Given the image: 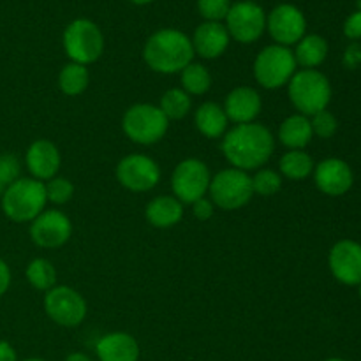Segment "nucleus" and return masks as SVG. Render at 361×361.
<instances>
[{"label":"nucleus","mask_w":361,"mask_h":361,"mask_svg":"<svg viewBox=\"0 0 361 361\" xmlns=\"http://www.w3.org/2000/svg\"><path fill=\"white\" fill-rule=\"evenodd\" d=\"M25 277H27L28 284L37 291H49L56 286V270L51 264V261L44 259V257H35L27 264L25 270Z\"/></svg>","instance_id":"bb28decb"},{"label":"nucleus","mask_w":361,"mask_h":361,"mask_svg":"<svg viewBox=\"0 0 361 361\" xmlns=\"http://www.w3.org/2000/svg\"><path fill=\"white\" fill-rule=\"evenodd\" d=\"M312 137L310 118L302 113L288 116L279 127V141L289 150H303L312 141Z\"/></svg>","instance_id":"4be33fe9"},{"label":"nucleus","mask_w":361,"mask_h":361,"mask_svg":"<svg viewBox=\"0 0 361 361\" xmlns=\"http://www.w3.org/2000/svg\"><path fill=\"white\" fill-rule=\"evenodd\" d=\"M344 34L345 37L353 39V41L361 39V11H356V13H353L351 16L345 20Z\"/></svg>","instance_id":"c9c22d12"},{"label":"nucleus","mask_w":361,"mask_h":361,"mask_svg":"<svg viewBox=\"0 0 361 361\" xmlns=\"http://www.w3.org/2000/svg\"><path fill=\"white\" fill-rule=\"evenodd\" d=\"M169 127V120L166 118L164 113L159 106L148 104V102H140L134 104L123 113L122 129L123 134L129 137L133 143L155 145L166 136Z\"/></svg>","instance_id":"423d86ee"},{"label":"nucleus","mask_w":361,"mask_h":361,"mask_svg":"<svg viewBox=\"0 0 361 361\" xmlns=\"http://www.w3.org/2000/svg\"><path fill=\"white\" fill-rule=\"evenodd\" d=\"M358 291H360V296H361V282L358 284Z\"/></svg>","instance_id":"c03bdc74"},{"label":"nucleus","mask_w":361,"mask_h":361,"mask_svg":"<svg viewBox=\"0 0 361 361\" xmlns=\"http://www.w3.org/2000/svg\"><path fill=\"white\" fill-rule=\"evenodd\" d=\"M2 210L9 221L25 224L32 222L39 214L46 210V187L44 182L35 178H18L2 194Z\"/></svg>","instance_id":"7ed1b4c3"},{"label":"nucleus","mask_w":361,"mask_h":361,"mask_svg":"<svg viewBox=\"0 0 361 361\" xmlns=\"http://www.w3.org/2000/svg\"><path fill=\"white\" fill-rule=\"evenodd\" d=\"M326 361H345V360H342V358H328Z\"/></svg>","instance_id":"37998d69"},{"label":"nucleus","mask_w":361,"mask_h":361,"mask_svg":"<svg viewBox=\"0 0 361 361\" xmlns=\"http://www.w3.org/2000/svg\"><path fill=\"white\" fill-rule=\"evenodd\" d=\"M222 108L229 122L242 126V123L256 122L263 108V101L256 88L236 87L229 92Z\"/></svg>","instance_id":"a211bd4d"},{"label":"nucleus","mask_w":361,"mask_h":361,"mask_svg":"<svg viewBox=\"0 0 361 361\" xmlns=\"http://www.w3.org/2000/svg\"><path fill=\"white\" fill-rule=\"evenodd\" d=\"M312 157L303 150H289L279 161V173L289 180H305L314 173Z\"/></svg>","instance_id":"393cba45"},{"label":"nucleus","mask_w":361,"mask_h":361,"mask_svg":"<svg viewBox=\"0 0 361 361\" xmlns=\"http://www.w3.org/2000/svg\"><path fill=\"white\" fill-rule=\"evenodd\" d=\"M309 118L310 126H312V133L316 134V136L328 140V137H331L337 133V118H335L328 109H323V111L316 113V115L309 116Z\"/></svg>","instance_id":"72a5a7b5"},{"label":"nucleus","mask_w":361,"mask_h":361,"mask_svg":"<svg viewBox=\"0 0 361 361\" xmlns=\"http://www.w3.org/2000/svg\"><path fill=\"white\" fill-rule=\"evenodd\" d=\"M314 182L326 196H342L353 187V171L342 159H324L314 168Z\"/></svg>","instance_id":"f3484780"},{"label":"nucleus","mask_w":361,"mask_h":361,"mask_svg":"<svg viewBox=\"0 0 361 361\" xmlns=\"http://www.w3.org/2000/svg\"><path fill=\"white\" fill-rule=\"evenodd\" d=\"M44 310L49 319L62 328H76L88 312L87 302L76 289L69 286H55L44 295Z\"/></svg>","instance_id":"9d476101"},{"label":"nucleus","mask_w":361,"mask_h":361,"mask_svg":"<svg viewBox=\"0 0 361 361\" xmlns=\"http://www.w3.org/2000/svg\"><path fill=\"white\" fill-rule=\"evenodd\" d=\"M44 187H46V197H48V203L55 204V207L67 204L74 196L73 182L63 178V176H55V178L48 180V182L44 183Z\"/></svg>","instance_id":"7c9ffc66"},{"label":"nucleus","mask_w":361,"mask_h":361,"mask_svg":"<svg viewBox=\"0 0 361 361\" xmlns=\"http://www.w3.org/2000/svg\"><path fill=\"white\" fill-rule=\"evenodd\" d=\"M291 104L302 115L312 116L328 108L331 101V85L323 73L316 69H300L288 83Z\"/></svg>","instance_id":"20e7f679"},{"label":"nucleus","mask_w":361,"mask_h":361,"mask_svg":"<svg viewBox=\"0 0 361 361\" xmlns=\"http://www.w3.org/2000/svg\"><path fill=\"white\" fill-rule=\"evenodd\" d=\"M73 235V222L63 212L44 210L30 222V238L41 249H59Z\"/></svg>","instance_id":"ddd939ff"},{"label":"nucleus","mask_w":361,"mask_h":361,"mask_svg":"<svg viewBox=\"0 0 361 361\" xmlns=\"http://www.w3.org/2000/svg\"><path fill=\"white\" fill-rule=\"evenodd\" d=\"M145 217L148 224L157 229L175 228L183 219V203H180L175 196H157L148 201Z\"/></svg>","instance_id":"412c9836"},{"label":"nucleus","mask_w":361,"mask_h":361,"mask_svg":"<svg viewBox=\"0 0 361 361\" xmlns=\"http://www.w3.org/2000/svg\"><path fill=\"white\" fill-rule=\"evenodd\" d=\"M129 2L136 4V6H147V4L154 2V0H129Z\"/></svg>","instance_id":"a19ab883"},{"label":"nucleus","mask_w":361,"mask_h":361,"mask_svg":"<svg viewBox=\"0 0 361 361\" xmlns=\"http://www.w3.org/2000/svg\"><path fill=\"white\" fill-rule=\"evenodd\" d=\"M190 41H192V48L196 55H200L201 59L215 60L224 55L231 37H229L226 25L217 23V21H203L194 30Z\"/></svg>","instance_id":"6ab92c4d"},{"label":"nucleus","mask_w":361,"mask_h":361,"mask_svg":"<svg viewBox=\"0 0 361 361\" xmlns=\"http://www.w3.org/2000/svg\"><path fill=\"white\" fill-rule=\"evenodd\" d=\"M252 180V192L257 196L270 197L275 196L282 189V176L281 173L270 168H261L250 176Z\"/></svg>","instance_id":"c756f323"},{"label":"nucleus","mask_w":361,"mask_h":361,"mask_svg":"<svg viewBox=\"0 0 361 361\" xmlns=\"http://www.w3.org/2000/svg\"><path fill=\"white\" fill-rule=\"evenodd\" d=\"M143 59L154 73H182L194 59L192 41L182 30L161 28L145 42Z\"/></svg>","instance_id":"f03ea898"},{"label":"nucleus","mask_w":361,"mask_h":361,"mask_svg":"<svg viewBox=\"0 0 361 361\" xmlns=\"http://www.w3.org/2000/svg\"><path fill=\"white\" fill-rule=\"evenodd\" d=\"M328 264L341 284L358 286L361 282V245L353 240H341L331 247Z\"/></svg>","instance_id":"2eb2a0df"},{"label":"nucleus","mask_w":361,"mask_h":361,"mask_svg":"<svg viewBox=\"0 0 361 361\" xmlns=\"http://www.w3.org/2000/svg\"><path fill=\"white\" fill-rule=\"evenodd\" d=\"M192 214L197 221H208V219L214 217L215 204L208 197H201L196 203H192Z\"/></svg>","instance_id":"f704fd0d"},{"label":"nucleus","mask_w":361,"mask_h":361,"mask_svg":"<svg viewBox=\"0 0 361 361\" xmlns=\"http://www.w3.org/2000/svg\"><path fill=\"white\" fill-rule=\"evenodd\" d=\"M116 180L130 192H148L161 182V168L145 154H129L116 164Z\"/></svg>","instance_id":"f8f14e48"},{"label":"nucleus","mask_w":361,"mask_h":361,"mask_svg":"<svg viewBox=\"0 0 361 361\" xmlns=\"http://www.w3.org/2000/svg\"><path fill=\"white\" fill-rule=\"evenodd\" d=\"M231 6V0H197V11L204 18V21L221 23L222 20H226Z\"/></svg>","instance_id":"473e14b6"},{"label":"nucleus","mask_w":361,"mask_h":361,"mask_svg":"<svg viewBox=\"0 0 361 361\" xmlns=\"http://www.w3.org/2000/svg\"><path fill=\"white\" fill-rule=\"evenodd\" d=\"M267 30L275 44L289 48L305 35L307 20L302 11L293 4H281L267 16Z\"/></svg>","instance_id":"4468645a"},{"label":"nucleus","mask_w":361,"mask_h":361,"mask_svg":"<svg viewBox=\"0 0 361 361\" xmlns=\"http://www.w3.org/2000/svg\"><path fill=\"white\" fill-rule=\"evenodd\" d=\"M140 344L126 331H111L102 335L95 344V355L99 361H137Z\"/></svg>","instance_id":"aec40b11"},{"label":"nucleus","mask_w":361,"mask_h":361,"mask_svg":"<svg viewBox=\"0 0 361 361\" xmlns=\"http://www.w3.org/2000/svg\"><path fill=\"white\" fill-rule=\"evenodd\" d=\"M226 28L229 37L242 44L256 42L267 30V14L263 7L252 0H240L233 4L226 16Z\"/></svg>","instance_id":"9b49d317"},{"label":"nucleus","mask_w":361,"mask_h":361,"mask_svg":"<svg viewBox=\"0 0 361 361\" xmlns=\"http://www.w3.org/2000/svg\"><path fill=\"white\" fill-rule=\"evenodd\" d=\"M212 173L208 166L200 159H185L173 169L171 189L173 196L183 204L196 203L201 197H207L210 189Z\"/></svg>","instance_id":"1a4fd4ad"},{"label":"nucleus","mask_w":361,"mask_h":361,"mask_svg":"<svg viewBox=\"0 0 361 361\" xmlns=\"http://www.w3.org/2000/svg\"><path fill=\"white\" fill-rule=\"evenodd\" d=\"M293 55H295L296 66L303 67V69H316L328 56L326 39L317 34L303 35L296 42V48L293 51Z\"/></svg>","instance_id":"b1692460"},{"label":"nucleus","mask_w":361,"mask_h":361,"mask_svg":"<svg viewBox=\"0 0 361 361\" xmlns=\"http://www.w3.org/2000/svg\"><path fill=\"white\" fill-rule=\"evenodd\" d=\"M11 286V270L4 259H0V298L7 293Z\"/></svg>","instance_id":"4c0bfd02"},{"label":"nucleus","mask_w":361,"mask_h":361,"mask_svg":"<svg viewBox=\"0 0 361 361\" xmlns=\"http://www.w3.org/2000/svg\"><path fill=\"white\" fill-rule=\"evenodd\" d=\"M344 63L349 69H355L361 63V42H353L344 53Z\"/></svg>","instance_id":"e433bc0d"},{"label":"nucleus","mask_w":361,"mask_h":361,"mask_svg":"<svg viewBox=\"0 0 361 361\" xmlns=\"http://www.w3.org/2000/svg\"><path fill=\"white\" fill-rule=\"evenodd\" d=\"M23 361H46V360H41V358H27V360H23Z\"/></svg>","instance_id":"79ce46f5"},{"label":"nucleus","mask_w":361,"mask_h":361,"mask_svg":"<svg viewBox=\"0 0 361 361\" xmlns=\"http://www.w3.org/2000/svg\"><path fill=\"white\" fill-rule=\"evenodd\" d=\"M66 361H92L90 356L85 355V353H71L69 356H67Z\"/></svg>","instance_id":"ea45409f"},{"label":"nucleus","mask_w":361,"mask_h":361,"mask_svg":"<svg viewBox=\"0 0 361 361\" xmlns=\"http://www.w3.org/2000/svg\"><path fill=\"white\" fill-rule=\"evenodd\" d=\"M221 150L231 168L257 171L274 155L275 137L263 123H242L222 136Z\"/></svg>","instance_id":"f257e3e1"},{"label":"nucleus","mask_w":361,"mask_h":361,"mask_svg":"<svg viewBox=\"0 0 361 361\" xmlns=\"http://www.w3.org/2000/svg\"><path fill=\"white\" fill-rule=\"evenodd\" d=\"M88 83H90V73H88L87 66L69 62L60 69L59 87L62 94L69 95V97H78L87 90Z\"/></svg>","instance_id":"a878e982"},{"label":"nucleus","mask_w":361,"mask_h":361,"mask_svg":"<svg viewBox=\"0 0 361 361\" xmlns=\"http://www.w3.org/2000/svg\"><path fill=\"white\" fill-rule=\"evenodd\" d=\"M180 80H182V90H185L190 97L192 95H204L212 87L210 73L203 63L197 62H190L180 73Z\"/></svg>","instance_id":"c85d7f7f"},{"label":"nucleus","mask_w":361,"mask_h":361,"mask_svg":"<svg viewBox=\"0 0 361 361\" xmlns=\"http://www.w3.org/2000/svg\"><path fill=\"white\" fill-rule=\"evenodd\" d=\"M62 46L71 62L90 66L104 53V35L99 25L87 18L71 21L62 35Z\"/></svg>","instance_id":"39448f33"},{"label":"nucleus","mask_w":361,"mask_h":361,"mask_svg":"<svg viewBox=\"0 0 361 361\" xmlns=\"http://www.w3.org/2000/svg\"><path fill=\"white\" fill-rule=\"evenodd\" d=\"M21 164L18 157L9 152L0 154V196L6 192L7 187L13 185L18 178H20Z\"/></svg>","instance_id":"2f4dec72"},{"label":"nucleus","mask_w":361,"mask_h":361,"mask_svg":"<svg viewBox=\"0 0 361 361\" xmlns=\"http://www.w3.org/2000/svg\"><path fill=\"white\" fill-rule=\"evenodd\" d=\"M159 108L168 120H182L192 109V97L182 88H169L162 94Z\"/></svg>","instance_id":"cd10ccee"},{"label":"nucleus","mask_w":361,"mask_h":361,"mask_svg":"<svg viewBox=\"0 0 361 361\" xmlns=\"http://www.w3.org/2000/svg\"><path fill=\"white\" fill-rule=\"evenodd\" d=\"M212 203L226 212L240 210L252 200V180L247 171L228 168L212 176L208 189Z\"/></svg>","instance_id":"0eeeda50"},{"label":"nucleus","mask_w":361,"mask_h":361,"mask_svg":"<svg viewBox=\"0 0 361 361\" xmlns=\"http://www.w3.org/2000/svg\"><path fill=\"white\" fill-rule=\"evenodd\" d=\"M0 361H18L16 351L6 341H0Z\"/></svg>","instance_id":"58836bf2"},{"label":"nucleus","mask_w":361,"mask_h":361,"mask_svg":"<svg viewBox=\"0 0 361 361\" xmlns=\"http://www.w3.org/2000/svg\"><path fill=\"white\" fill-rule=\"evenodd\" d=\"M296 67L298 66L291 49L281 44H270L261 49L254 60V78L267 90H277L289 83Z\"/></svg>","instance_id":"6e6552de"},{"label":"nucleus","mask_w":361,"mask_h":361,"mask_svg":"<svg viewBox=\"0 0 361 361\" xmlns=\"http://www.w3.org/2000/svg\"><path fill=\"white\" fill-rule=\"evenodd\" d=\"M25 164H27L32 178L39 180V182H48L59 175V169L62 166V155L53 141L35 140L27 148Z\"/></svg>","instance_id":"dca6fc26"},{"label":"nucleus","mask_w":361,"mask_h":361,"mask_svg":"<svg viewBox=\"0 0 361 361\" xmlns=\"http://www.w3.org/2000/svg\"><path fill=\"white\" fill-rule=\"evenodd\" d=\"M196 129L208 140H217L228 133V116L224 108L217 102H203L194 113Z\"/></svg>","instance_id":"5701e85b"}]
</instances>
